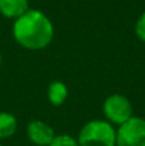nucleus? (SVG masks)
Instances as JSON below:
<instances>
[{"label":"nucleus","instance_id":"9","mask_svg":"<svg viewBox=\"0 0 145 146\" xmlns=\"http://www.w3.org/2000/svg\"><path fill=\"white\" fill-rule=\"evenodd\" d=\"M50 146H80L78 141L70 135H55V138L53 139V142L50 143Z\"/></svg>","mask_w":145,"mask_h":146},{"label":"nucleus","instance_id":"12","mask_svg":"<svg viewBox=\"0 0 145 146\" xmlns=\"http://www.w3.org/2000/svg\"><path fill=\"white\" fill-rule=\"evenodd\" d=\"M0 146H3V145H1V143H0Z\"/></svg>","mask_w":145,"mask_h":146},{"label":"nucleus","instance_id":"8","mask_svg":"<svg viewBox=\"0 0 145 146\" xmlns=\"http://www.w3.org/2000/svg\"><path fill=\"white\" fill-rule=\"evenodd\" d=\"M17 131V119L10 112H0V141L11 138Z\"/></svg>","mask_w":145,"mask_h":146},{"label":"nucleus","instance_id":"1","mask_svg":"<svg viewBox=\"0 0 145 146\" xmlns=\"http://www.w3.org/2000/svg\"><path fill=\"white\" fill-rule=\"evenodd\" d=\"M11 31L16 43L30 51L44 50L54 37V26L51 20L46 13L37 9H30L20 19L14 20Z\"/></svg>","mask_w":145,"mask_h":146},{"label":"nucleus","instance_id":"10","mask_svg":"<svg viewBox=\"0 0 145 146\" xmlns=\"http://www.w3.org/2000/svg\"><path fill=\"white\" fill-rule=\"evenodd\" d=\"M135 36L145 43V11L138 17L135 23Z\"/></svg>","mask_w":145,"mask_h":146},{"label":"nucleus","instance_id":"3","mask_svg":"<svg viewBox=\"0 0 145 146\" xmlns=\"http://www.w3.org/2000/svg\"><path fill=\"white\" fill-rule=\"evenodd\" d=\"M102 112L105 115V121L117 126L122 125L134 116V108L131 101L121 94H112L105 98L102 104Z\"/></svg>","mask_w":145,"mask_h":146},{"label":"nucleus","instance_id":"2","mask_svg":"<svg viewBox=\"0 0 145 146\" xmlns=\"http://www.w3.org/2000/svg\"><path fill=\"white\" fill-rule=\"evenodd\" d=\"M77 141L80 146H115L117 129L108 121L93 119L80 129Z\"/></svg>","mask_w":145,"mask_h":146},{"label":"nucleus","instance_id":"4","mask_svg":"<svg viewBox=\"0 0 145 146\" xmlns=\"http://www.w3.org/2000/svg\"><path fill=\"white\" fill-rule=\"evenodd\" d=\"M115 146H145V119L132 116L117 129Z\"/></svg>","mask_w":145,"mask_h":146},{"label":"nucleus","instance_id":"6","mask_svg":"<svg viewBox=\"0 0 145 146\" xmlns=\"http://www.w3.org/2000/svg\"><path fill=\"white\" fill-rule=\"evenodd\" d=\"M29 10V0H0V14L6 19L17 20Z\"/></svg>","mask_w":145,"mask_h":146},{"label":"nucleus","instance_id":"5","mask_svg":"<svg viewBox=\"0 0 145 146\" xmlns=\"http://www.w3.org/2000/svg\"><path fill=\"white\" fill-rule=\"evenodd\" d=\"M27 138L36 146H50L55 138V132L48 123L36 119L27 125Z\"/></svg>","mask_w":145,"mask_h":146},{"label":"nucleus","instance_id":"7","mask_svg":"<svg viewBox=\"0 0 145 146\" xmlns=\"http://www.w3.org/2000/svg\"><path fill=\"white\" fill-rule=\"evenodd\" d=\"M47 98L51 105L61 106L68 98V87L63 81H53L48 85Z\"/></svg>","mask_w":145,"mask_h":146},{"label":"nucleus","instance_id":"11","mask_svg":"<svg viewBox=\"0 0 145 146\" xmlns=\"http://www.w3.org/2000/svg\"><path fill=\"white\" fill-rule=\"evenodd\" d=\"M0 65H1V54H0Z\"/></svg>","mask_w":145,"mask_h":146}]
</instances>
